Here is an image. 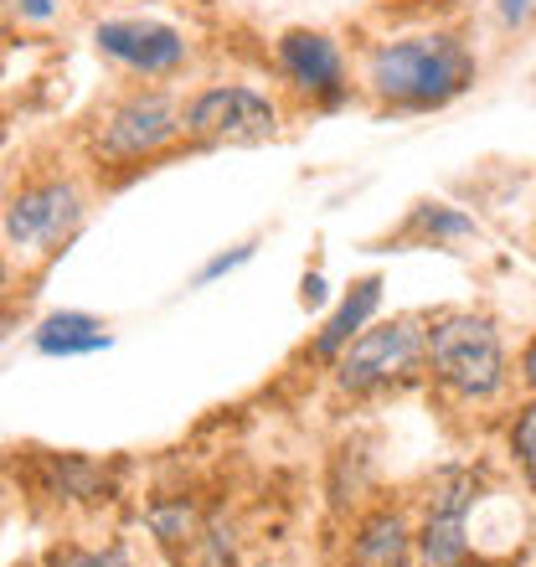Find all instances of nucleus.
I'll use <instances>...</instances> for the list:
<instances>
[{
  "label": "nucleus",
  "mask_w": 536,
  "mask_h": 567,
  "mask_svg": "<svg viewBox=\"0 0 536 567\" xmlns=\"http://www.w3.org/2000/svg\"><path fill=\"white\" fill-rule=\"evenodd\" d=\"M274 124H279V109L258 89H243V83L196 93L186 114H181V130L202 140V145H254V140L274 135Z\"/></svg>",
  "instance_id": "20e7f679"
},
{
  "label": "nucleus",
  "mask_w": 536,
  "mask_h": 567,
  "mask_svg": "<svg viewBox=\"0 0 536 567\" xmlns=\"http://www.w3.org/2000/svg\"><path fill=\"white\" fill-rule=\"evenodd\" d=\"M52 567H134L124 553H89V547H62L47 557Z\"/></svg>",
  "instance_id": "2eb2a0df"
},
{
  "label": "nucleus",
  "mask_w": 536,
  "mask_h": 567,
  "mask_svg": "<svg viewBox=\"0 0 536 567\" xmlns=\"http://www.w3.org/2000/svg\"><path fill=\"white\" fill-rule=\"evenodd\" d=\"M150 522H155V532H161L165 542H186L192 537V526H196L186 506H155L150 511Z\"/></svg>",
  "instance_id": "dca6fc26"
},
{
  "label": "nucleus",
  "mask_w": 536,
  "mask_h": 567,
  "mask_svg": "<svg viewBox=\"0 0 536 567\" xmlns=\"http://www.w3.org/2000/svg\"><path fill=\"white\" fill-rule=\"evenodd\" d=\"M320 299H326V279L310 274V279H305V305H320Z\"/></svg>",
  "instance_id": "412c9836"
},
{
  "label": "nucleus",
  "mask_w": 536,
  "mask_h": 567,
  "mask_svg": "<svg viewBox=\"0 0 536 567\" xmlns=\"http://www.w3.org/2000/svg\"><path fill=\"white\" fill-rule=\"evenodd\" d=\"M418 361H429V336L418 330V320L402 315V320H388L377 330H361L357 341L346 346L341 367H336V388L351 392V398H367V392L408 377Z\"/></svg>",
  "instance_id": "7ed1b4c3"
},
{
  "label": "nucleus",
  "mask_w": 536,
  "mask_h": 567,
  "mask_svg": "<svg viewBox=\"0 0 536 567\" xmlns=\"http://www.w3.org/2000/svg\"><path fill=\"white\" fill-rule=\"evenodd\" d=\"M429 372L444 392L460 403H491L506 388V351H501V330L495 320L475 310L439 315L429 330Z\"/></svg>",
  "instance_id": "f03ea898"
},
{
  "label": "nucleus",
  "mask_w": 536,
  "mask_h": 567,
  "mask_svg": "<svg viewBox=\"0 0 536 567\" xmlns=\"http://www.w3.org/2000/svg\"><path fill=\"white\" fill-rule=\"evenodd\" d=\"M31 346L42 351V357H93V351H109L114 336L104 330V320H93L83 310H62V315H47Z\"/></svg>",
  "instance_id": "f8f14e48"
},
{
  "label": "nucleus",
  "mask_w": 536,
  "mask_h": 567,
  "mask_svg": "<svg viewBox=\"0 0 536 567\" xmlns=\"http://www.w3.org/2000/svg\"><path fill=\"white\" fill-rule=\"evenodd\" d=\"M495 11H501V21H506L511 31L536 27V0H495Z\"/></svg>",
  "instance_id": "a211bd4d"
},
{
  "label": "nucleus",
  "mask_w": 536,
  "mask_h": 567,
  "mask_svg": "<svg viewBox=\"0 0 536 567\" xmlns=\"http://www.w3.org/2000/svg\"><path fill=\"white\" fill-rule=\"evenodd\" d=\"M279 68L299 93H310L315 104H341L346 99V58L326 31H284Z\"/></svg>",
  "instance_id": "6e6552de"
},
{
  "label": "nucleus",
  "mask_w": 536,
  "mask_h": 567,
  "mask_svg": "<svg viewBox=\"0 0 536 567\" xmlns=\"http://www.w3.org/2000/svg\"><path fill=\"white\" fill-rule=\"evenodd\" d=\"M93 42L99 52L134 73L145 78H161V73H176L181 62H186V42H181V31L161 27V21H104V27L93 31Z\"/></svg>",
  "instance_id": "1a4fd4ad"
},
{
  "label": "nucleus",
  "mask_w": 536,
  "mask_h": 567,
  "mask_svg": "<svg viewBox=\"0 0 536 567\" xmlns=\"http://www.w3.org/2000/svg\"><path fill=\"white\" fill-rule=\"evenodd\" d=\"M470 506H475V475L449 470L433 485L429 516L418 526V563L423 567H464L470 563Z\"/></svg>",
  "instance_id": "423d86ee"
},
{
  "label": "nucleus",
  "mask_w": 536,
  "mask_h": 567,
  "mask_svg": "<svg viewBox=\"0 0 536 567\" xmlns=\"http://www.w3.org/2000/svg\"><path fill=\"white\" fill-rule=\"evenodd\" d=\"M511 460L522 464V475L536 485V398L511 419Z\"/></svg>",
  "instance_id": "4468645a"
},
{
  "label": "nucleus",
  "mask_w": 536,
  "mask_h": 567,
  "mask_svg": "<svg viewBox=\"0 0 536 567\" xmlns=\"http://www.w3.org/2000/svg\"><path fill=\"white\" fill-rule=\"evenodd\" d=\"M480 227L464 217V212L444 207V202H423V207L413 212V223H408V238H433V243H444V238H475Z\"/></svg>",
  "instance_id": "ddd939ff"
},
{
  "label": "nucleus",
  "mask_w": 536,
  "mask_h": 567,
  "mask_svg": "<svg viewBox=\"0 0 536 567\" xmlns=\"http://www.w3.org/2000/svg\"><path fill=\"white\" fill-rule=\"evenodd\" d=\"M11 6H16L21 16H31V21H52V11H58L52 0H11Z\"/></svg>",
  "instance_id": "6ab92c4d"
},
{
  "label": "nucleus",
  "mask_w": 536,
  "mask_h": 567,
  "mask_svg": "<svg viewBox=\"0 0 536 567\" xmlns=\"http://www.w3.org/2000/svg\"><path fill=\"white\" fill-rule=\"evenodd\" d=\"M413 532L398 511H372L351 537V567H408L413 557Z\"/></svg>",
  "instance_id": "9d476101"
},
{
  "label": "nucleus",
  "mask_w": 536,
  "mask_h": 567,
  "mask_svg": "<svg viewBox=\"0 0 536 567\" xmlns=\"http://www.w3.org/2000/svg\"><path fill=\"white\" fill-rule=\"evenodd\" d=\"M248 258H254V243H238L233 254H217V258H212V264H202V269H196V284H212V279H223V274L243 269Z\"/></svg>",
  "instance_id": "f3484780"
},
{
  "label": "nucleus",
  "mask_w": 536,
  "mask_h": 567,
  "mask_svg": "<svg viewBox=\"0 0 536 567\" xmlns=\"http://www.w3.org/2000/svg\"><path fill=\"white\" fill-rule=\"evenodd\" d=\"M377 305H382V279H377V274H372V279H361V284H351V295L341 299V310L330 315L326 330L315 336L310 357H315V361H336V357L346 351V346H351V341L361 336V326L372 320Z\"/></svg>",
  "instance_id": "9b49d317"
},
{
  "label": "nucleus",
  "mask_w": 536,
  "mask_h": 567,
  "mask_svg": "<svg viewBox=\"0 0 536 567\" xmlns=\"http://www.w3.org/2000/svg\"><path fill=\"white\" fill-rule=\"evenodd\" d=\"M83 223V196L68 181H42L6 207V238L16 248H52Z\"/></svg>",
  "instance_id": "0eeeda50"
},
{
  "label": "nucleus",
  "mask_w": 536,
  "mask_h": 567,
  "mask_svg": "<svg viewBox=\"0 0 536 567\" xmlns=\"http://www.w3.org/2000/svg\"><path fill=\"white\" fill-rule=\"evenodd\" d=\"M367 83L392 109H444L475 83V58L449 31H418L372 47Z\"/></svg>",
  "instance_id": "f257e3e1"
},
{
  "label": "nucleus",
  "mask_w": 536,
  "mask_h": 567,
  "mask_svg": "<svg viewBox=\"0 0 536 567\" xmlns=\"http://www.w3.org/2000/svg\"><path fill=\"white\" fill-rule=\"evenodd\" d=\"M522 382L536 392V336L526 341V351H522Z\"/></svg>",
  "instance_id": "aec40b11"
},
{
  "label": "nucleus",
  "mask_w": 536,
  "mask_h": 567,
  "mask_svg": "<svg viewBox=\"0 0 536 567\" xmlns=\"http://www.w3.org/2000/svg\"><path fill=\"white\" fill-rule=\"evenodd\" d=\"M181 135V114L165 93H130L99 120V155L104 161H145Z\"/></svg>",
  "instance_id": "39448f33"
}]
</instances>
